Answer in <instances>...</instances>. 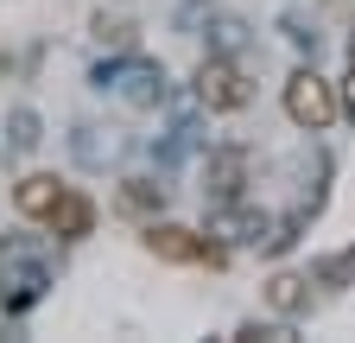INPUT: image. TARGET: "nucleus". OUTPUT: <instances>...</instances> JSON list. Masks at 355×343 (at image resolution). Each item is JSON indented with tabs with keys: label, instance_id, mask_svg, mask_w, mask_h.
<instances>
[{
	"label": "nucleus",
	"instance_id": "obj_1",
	"mask_svg": "<svg viewBox=\"0 0 355 343\" xmlns=\"http://www.w3.org/2000/svg\"><path fill=\"white\" fill-rule=\"evenodd\" d=\"M140 248L153 254V261H171V267H222L229 261V248L209 242L203 229H184V223H140Z\"/></svg>",
	"mask_w": 355,
	"mask_h": 343
},
{
	"label": "nucleus",
	"instance_id": "obj_2",
	"mask_svg": "<svg viewBox=\"0 0 355 343\" xmlns=\"http://www.w3.org/2000/svg\"><path fill=\"white\" fill-rule=\"evenodd\" d=\"M336 115H343V96H336L330 76H318L311 64L286 76V121H292V127H304V134H324Z\"/></svg>",
	"mask_w": 355,
	"mask_h": 343
},
{
	"label": "nucleus",
	"instance_id": "obj_3",
	"mask_svg": "<svg viewBox=\"0 0 355 343\" xmlns=\"http://www.w3.org/2000/svg\"><path fill=\"white\" fill-rule=\"evenodd\" d=\"M197 102L209 115H235V108L254 102V83H248V70L235 58H203L197 64Z\"/></svg>",
	"mask_w": 355,
	"mask_h": 343
},
{
	"label": "nucleus",
	"instance_id": "obj_4",
	"mask_svg": "<svg viewBox=\"0 0 355 343\" xmlns=\"http://www.w3.org/2000/svg\"><path fill=\"white\" fill-rule=\"evenodd\" d=\"M248 172H254V159H248L241 147H216L209 165H203V203H209V210L241 203V197H248Z\"/></svg>",
	"mask_w": 355,
	"mask_h": 343
},
{
	"label": "nucleus",
	"instance_id": "obj_5",
	"mask_svg": "<svg viewBox=\"0 0 355 343\" xmlns=\"http://www.w3.org/2000/svg\"><path fill=\"white\" fill-rule=\"evenodd\" d=\"M64 178H58V172H26V178L13 185V210H19V217L26 223H51V210L64 203Z\"/></svg>",
	"mask_w": 355,
	"mask_h": 343
},
{
	"label": "nucleus",
	"instance_id": "obj_6",
	"mask_svg": "<svg viewBox=\"0 0 355 343\" xmlns=\"http://www.w3.org/2000/svg\"><path fill=\"white\" fill-rule=\"evenodd\" d=\"M209 223H216V235H229V242H279V235H273V217H266V210H254L248 197L209 210Z\"/></svg>",
	"mask_w": 355,
	"mask_h": 343
},
{
	"label": "nucleus",
	"instance_id": "obj_7",
	"mask_svg": "<svg viewBox=\"0 0 355 343\" xmlns=\"http://www.w3.org/2000/svg\"><path fill=\"white\" fill-rule=\"evenodd\" d=\"M260 299H266V312H273V318H298V312H311V274L279 267L273 280L260 286Z\"/></svg>",
	"mask_w": 355,
	"mask_h": 343
},
{
	"label": "nucleus",
	"instance_id": "obj_8",
	"mask_svg": "<svg viewBox=\"0 0 355 343\" xmlns=\"http://www.w3.org/2000/svg\"><path fill=\"white\" fill-rule=\"evenodd\" d=\"M114 210H121L127 223H159L165 217V185H153V178H121Z\"/></svg>",
	"mask_w": 355,
	"mask_h": 343
},
{
	"label": "nucleus",
	"instance_id": "obj_9",
	"mask_svg": "<svg viewBox=\"0 0 355 343\" xmlns=\"http://www.w3.org/2000/svg\"><path fill=\"white\" fill-rule=\"evenodd\" d=\"M44 229H51L58 242H83L89 229H96V203H89V197L70 185V191H64V203L51 210V223H44Z\"/></svg>",
	"mask_w": 355,
	"mask_h": 343
},
{
	"label": "nucleus",
	"instance_id": "obj_10",
	"mask_svg": "<svg viewBox=\"0 0 355 343\" xmlns=\"http://www.w3.org/2000/svg\"><path fill=\"white\" fill-rule=\"evenodd\" d=\"M96 38L102 45H133V19L127 13H96Z\"/></svg>",
	"mask_w": 355,
	"mask_h": 343
},
{
	"label": "nucleus",
	"instance_id": "obj_11",
	"mask_svg": "<svg viewBox=\"0 0 355 343\" xmlns=\"http://www.w3.org/2000/svg\"><path fill=\"white\" fill-rule=\"evenodd\" d=\"M343 280H355V248H343L336 261H324V267H318V286H343Z\"/></svg>",
	"mask_w": 355,
	"mask_h": 343
},
{
	"label": "nucleus",
	"instance_id": "obj_12",
	"mask_svg": "<svg viewBox=\"0 0 355 343\" xmlns=\"http://www.w3.org/2000/svg\"><path fill=\"white\" fill-rule=\"evenodd\" d=\"M336 96H343V115H355V58H349V70H343V83H336Z\"/></svg>",
	"mask_w": 355,
	"mask_h": 343
},
{
	"label": "nucleus",
	"instance_id": "obj_13",
	"mask_svg": "<svg viewBox=\"0 0 355 343\" xmlns=\"http://www.w3.org/2000/svg\"><path fill=\"white\" fill-rule=\"evenodd\" d=\"M318 7H324V13H336V19H343V13L355 19V0H318Z\"/></svg>",
	"mask_w": 355,
	"mask_h": 343
},
{
	"label": "nucleus",
	"instance_id": "obj_14",
	"mask_svg": "<svg viewBox=\"0 0 355 343\" xmlns=\"http://www.w3.org/2000/svg\"><path fill=\"white\" fill-rule=\"evenodd\" d=\"M349 58H355V32H349Z\"/></svg>",
	"mask_w": 355,
	"mask_h": 343
}]
</instances>
